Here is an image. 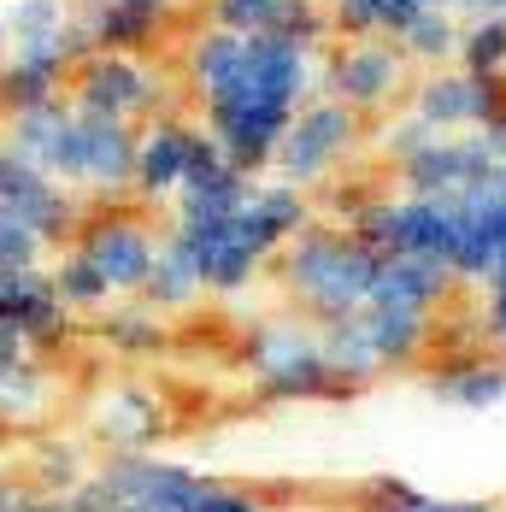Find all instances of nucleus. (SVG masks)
<instances>
[{
  "mask_svg": "<svg viewBox=\"0 0 506 512\" xmlns=\"http://www.w3.org/2000/svg\"><path fill=\"white\" fill-rule=\"evenodd\" d=\"M0 24H6L12 42H36V36L71 30V12H65V0H6Z\"/></svg>",
  "mask_w": 506,
  "mask_h": 512,
  "instance_id": "32",
  "label": "nucleus"
},
{
  "mask_svg": "<svg viewBox=\"0 0 506 512\" xmlns=\"http://www.w3.org/2000/svg\"><path fill=\"white\" fill-rule=\"evenodd\" d=\"M130 6H148V12H159V18H171V12H177V0H130Z\"/></svg>",
  "mask_w": 506,
  "mask_h": 512,
  "instance_id": "41",
  "label": "nucleus"
},
{
  "mask_svg": "<svg viewBox=\"0 0 506 512\" xmlns=\"http://www.w3.org/2000/svg\"><path fill=\"white\" fill-rule=\"evenodd\" d=\"M395 177H401V195H459V189L495 177V159L477 142V130L471 136H436L418 154H406L395 165Z\"/></svg>",
  "mask_w": 506,
  "mask_h": 512,
  "instance_id": "17",
  "label": "nucleus"
},
{
  "mask_svg": "<svg viewBox=\"0 0 506 512\" xmlns=\"http://www.w3.org/2000/svg\"><path fill=\"white\" fill-rule=\"evenodd\" d=\"M53 271V289H59V301L71 312H106L118 295H112V283H106L101 271H95V259H83L77 248H59V254L48 259Z\"/></svg>",
  "mask_w": 506,
  "mask_h": 512,
  "instance_id": "30",
  "label": "nucleus"
},
{
  "mask_svg": "<svg viewBox=\"0 0 506 512\" xmlns=\"http://www.w3.org/2000/svg\"><path fill=\"white\" fill-rule=\"evenodd\" d=\"M454 277L430 259H406V254H377V277H371V307H401V312H430L448 301Z\"/></svg>",
  "mask_w": 506,
  "mask_h": 512,
  "instance_id": "23",
  "label": "nucleus"
},
{
  "mask_svg": "<svg viewBox=\"0 0 506 512\" xmlns=\"http://www.w3.org/2000/svg\"><path fill=\"white\" fill-rule=\"evenodd\" d=\"M359 142H365V118L348 112L342 101H330V95H318V101H306L295 112V124L283 130V148H277V177L283 183H295V189H318V183H330L348 159L359 154Z\"/></svg>",
  "mask_w": 506,
  "mask_h": 512,
  "instance_id": "7",
  "label": "nucleus"
},
{
  "mask_svg": "<svg viewBox=\"0 0 506 512\" xmlns=\"http://www.w3.org/2000/svg\"><path fill=\"white\" fill-rule=\"evenodd\" d=\"M218 477H201L177 460L153 454H112L89 483L77 489L83 512H201Z\"/></svg>",
  "mask_w": 506,
  "mask_h": 512,
  "instance_id": "4",
  "label": "nucleus"
},
{
  "mask_svg": "<svg viewBox=\"0 0 506 512\" xmlns=\"http://www.w3.org/2000/svg\"><path fill=\"white\" fill-rule=\"evenodd\" d=\"M201 512H277V507L253 501V495H242V489H224V483H212V495H206Z\"/></svg>",
  "mask_w": 506,
  "mask_h": 512,
  "instance_id": "36",
  "label": "nucleus"
},
{
  "mask_svg": "<svg viewBox=\"0 0 506 512\" xmlns=\"http://www.w3.org/2000/svg\"><path fill=\"white\" fill-rule=\"evenodd\" d=\"M371 277H377V248L359 242L348 224H306L277 254V283L306 312V324L359 312L371 301Z\"/></svg>",
  "mask_w": 506,
  "mask_h": 512,
  "instance_id": "2",
  "label": "nucleus"
},
{
  "mask_svg": "<svg viewBox=\"0 0 506 512\" xmlns=\"http://www.w3.org/2000/svg\"><path fill=\"white\" fill-rule=\"evenodd\" d=\"M65 101L77 112H95V118L142 130L148 118L165 112V77L142 53H83L71 83H65Z\"/></svg>",
  "mask_w": 506,
  "mask_h": 512,
  "instance_id": "8",
  "label": "nucleus"
},
{
  "mask_svg": "<svg viewBox=\"0 0 506 512\" xmlns=\"http://www.w3.org/2000/svg\"><path fill=\"white\" fill-rule=\"evenodd\" d=\"M483 330L495 336V348L506 359V289H489V307H483Z\"/></svg>",
  "mask_w": 506,
  "mask_h": 512,
  "instance_id": "37",
  "label": "nucleus"
},
{
  "mask_svg": "<svg viewBox=\"0 0 506 512\" xmlns=\"http://www.w3.org/2000/svg\"><path fill=\"white\" fill-rule=\"evenodd\" d=\"M71 248L83 259H95V271L112 283L118 301H136L142 283H148V271H153V259H159V236L148 230L142 212H124V206L101 201L95 212H83Z\"/></svg>",
  "mask_w": 506,
  "mask_h": 512,
  "instance_id": "9",
  "label": "nucleus"
},
{
  "mask_svg": "<svg viewBox=\"0 0 506 512\" xmlns=\"http://www.w3.org/2000/svg\"><path fill=\"white\" fill-rule=\"evenodd\" d=\"M48 401V377H42V365L24 354L18 365H0V412L6 418H24V412H36Z\"/></svg>",
  "mask_w": 506,
  "mask_h": 512,
  "instance_id": "33",
  "label": "nucleus"
},
{
  "mask_svg": "<svg viewBox=\"0 0 506 512\" xmlns=\"http://www.w3.org/2000/svg\"><path fill=\"white\" fill-rule=\"evenodd\" d=\"M0 206L18 212L48 248H71L77 224H83V206H77V189L53 183L48 171H36L18 148L0 142Z\"/></svg>",
  "mask_w": 506,
  "mask_h": 512,
  "instance_id": "12",
  "label": "nucleus"
},
{
  "mask_svg": "<svg viewBox=\"0 0 506 512\" xmlns=\"http://www.w3.org/2000/svg\"><path fill=\"white\" fill-rule=\"evenodd\" d=\"M48 242L18 218V212H6L0 206V271H30V265H48Z\"/></svg>",
  "mask_w": 506,
  "mask_h": 512,
  "instance_id": "35",
  "label": "nucleus"
},
{
  "mask_svg": "<svg viewBox=\"0 0 506 512\" xmlns=\"http://www.w3.org/2000/svg\"><path fill=\"white\" fill-rule=\"evenodd\" d=\"M65 318H71V307L59 301L48 265L0 271V324H6L24 348H53V342L65 336Z\"/></svg>",
  "mask_w": 506,
  "mask_h": 512,
  "instance_id": "19",
  "label": "nucleus"
},
{
  "mask_svg": "<svg viewBox=\"0 0 506 512\" xmlns=\"http://www.w3.org/2000/svg\"><path fill=\"white\" fill-rule=\"evenodd\" d=\"M171 430V412L159 395L148 389H136V383H124V389H112L101 407H95V436H101L112 454H153V442Z\"/></svg>",
  "mask_w": 506,
  "mask_h": 512,
  "instance_id": "20",
  "label": "nucleus"
},
{
  "mask_svg": "<svg viewBox=\"0 0 506 512\" xmlns=\"http://www.w3.org/2000/svg\"><path fill=\"white\" fill-rule=\"evenodd\" d=\"M359 336H365V354L377 371H406L418 365L430 348V312H401V307H365L354 312Z\"/></svg>",
  "mask_w": 506,
  "mask_h": 512,
  "instance_id": "22",
  "label": "nucleus"
},
{
  "mask_svg": "<svg viewBox=\"0 0 506 512\" xmlns=\"http://www.w3.org/2000/svg\"><path fill=\"white\" fill-rule=\"evenodd\" d=\"M101 342L112 348V354H130V359H153V354H165V312H153L148 301H130V307H106L101 318Z\"/></svg>",
  "mask_w": 506,
  "mask_h": 512,
  "instance_id": "27",
  "label": "nucleus"
},
{
  "mask_svg": "<svg viewBox=\"0 0 506 512\" xmlns=\"http://www.w3.org/2000/svg\"><path fill=\"white\" fill-rule=\"evenodd\" d=\"M454 65L477 71V77H506V12L465 18V24H459V59Z\"/></svg>",
  "mask_w": 506,
  "mask_h": 512,
  "instance_id": "31",
  "label": "nucleus"
},
{
  "mask_svg": "<svg viewBox=\"0 0 506 512\" xmlns=\"http://www.w3.org/2000/svg\"><path fill=\"white\" fill-rule=\"evenodd\" d=\"M324 6H330L336 36H383V42H395L418 12H430L442 0H324Z\"/></svg>",
  "mask_w": 506,
  "mask_h": 512,
  "instance_id": "26",
  "label": "nucleus"
},
{
  "mask_svg": "<svg viewBox=\"0 0 506 512\" xmlns=\"http://www.w3.org/2000/svg\"><path fill=\"white\" fill-rule=\"evenodd\" d=\"M436 401L459 412H489L506 401V359L501 354H454L430 371Z\"/></svg>",
  "mask_w": 506,
  "mask_h": 512,
  "instance_id": "24",
  "label": "nucleus"
},
{
  "mask_svg": "<svg viewBox=\"0 0 506 512\" xmlns=\"http://www.w3.org/2000/svg\"><path fill=\"white\" fill-rule=\"evenodd\" d=\"M201 295L206 289H201V271H195L189 248L165 230V236H159V259H153V271H148V283H142L136 301H148L153 312H183V307H195Z\"/></svg>",
  "mask_w": 506,
  "mask_h": 512,
  "instance_id": "25",
  "label": "nucleus"
},
{
  "mask_svg": "<svg viewBox=\"0 0 506 512\" xmlns=\"http://www.w3.org/2000/svg\"><path fill=\"white\" fill-rule=\"evenodd\" d=\"M83 53L89 48H83V36H77V18H71V30H59V36L12 42L6 65H0V124L24 118V112H36V106L65 101V83H71V71H77Z\"/></svg>",
  "mask_w": 506,
  "mask_h": 512,
  "instance_id": "11",
  "label": "nucleus"
},
{
  "mask_svg": "<svg viewBox=\"0 0 506 512\" xmlns=\"http://www.w3.org/2000/svg\"><path fill=\"white\" fill-rule=\"evenodd\" d=\"M24 354H30V348H24V342H18V336H12V330L0 324V365H18Z\"/></svg>",
  "mask_w": 506,
  "mask_h": 512,
  "instance_id": "40",
  "label": "nucleus"
},
{
  "mask_svg": "<svg viewBox=\"0 0 506 512\" xmlns=\"http://www.w3.org/2000/svg\"><path fill=\"white\" fill-rule=\"evenodd\" d=\"M0 142L18 148L36 171H48L53 183L83 189V112L71 101H53V106H36V112L12 118L0 130Z\"/></svg>",
  "mask_w": 506,
  "mask_h": 512,
  "instance_id": "13",
  "label": "nucleus"
},
{
  "mask_svg": "<svg viewBox=\"0 0 506 512\" xmlns=\"http://www.w3.org/2000/svg\"><path fill=\"white\" fill-rule=\"evenodd\" d=\"M171 236L189 248L206 295H242V289H253V277L265 271V259L248 248V236L236 230V218H212V224H171Z\"/></svg>",
  "mask_w": 506,
  "mask_h": 512,
  "instance_id": "16",
  "label": "nucleus"
},
{
  "mask_svg": "<svg viewBox=\"0 0 506 512\" xmlns=\"http://www.w3.org/2000/svg\"><path fill=\"white\" fill-rule=\"evenodd\" d=\"M459 24H465L459 12H448V6H430V12H418L401 36H395V48L406 53V65H424V71L454 65V59H459Z\"/></svg>",
  "mask_w": 506,
  "mask_h": 512,
  "instance_id": "28",
  "label": "nucleus"
},
{
  "mask_svg": "<svg viewBox=\"0 0 506 512\" xmlns=\"http://www.w3.org/2000/svg\"><path fill=\"white\" fill-rule=\"evenodd\" d=\"M165 24L171 18H159L148 6H130V0H89L77 12V36L89 53H153Z\"/></svg>",
  "mask_w": 506,
  "mask_h": 512,
  "instance_id": "21",
  "label": "nucleus"
},
{
  "mask_svg": "<svg viewBox=\"0 0 506 512\" xmlns=\"http://www.w3.org/2000/svg\"><path fill=\"white\" fill-rule=\"evenodd\" d=\"M348 230L359 242H371L377 254L430 259L442 271L454 259V206L442 195H371L354 206Z\"/></svg>",
  "mask_w": 506,
  "mask_h": 512,
  "instance_id": "5",
  "label": "nucleus"
},
{
  "mask_svg": "<svg viewBox=\"0 0 506 512\" xmlns=\"http://www.w3.org/2000/svg\"><path fill=\"white\" fill-rule=\"evenodd\" d=\"M36 477H42V495H77L89 483L83 471V454L71 442H42L36 448Z\"/></svg>",
  "mask_w": 506,
  "mask_h": 512,
  "instance_id": "34",
  "label": "nucleus"
},
{
  "mask_svg": "<svg viewBox=\"0 0 506 512\" xmlns=\"http://www.w3.org/2000/svg\"><path fill=\"white\" fill-rule=\"evenodd\" d=\"M195 142H201V124L195 118H183V112L148 118L136 130V183H130V195L148 201V206L177 201V189H183V177L195 165Z\"/></svg>",
  "mask_w": 506,
  "mask_h": 512,
  "instance_id": "14",
  "label": "nucleus"
},
{
  "mask_svg": "<svg viewBox=\"0 0 506 512\" xmlns=\"http://www.w3.org/2000/svg\"><path fill=\"white\" fill-rule=\"evenodd\" d=\"M6 53H12V36H6V24H0V65H6Z\"/></svg>",
  "mask_w": 506,
  "mask_h": 512,
  "instance_id": "42",
  "label": "nucleus"
},
{
  "mask_svg": "<svg viewBox=\"0 0 506 512\" xmlns=\"http://www.w3.org/2000/svg\"><path fill=\"white\" fill-rule=\"evenodd\" d=\"M448 12H459V18H489V12H506V0H442Z\"/></svg>",
  "mask_w": 506,
  "mask_h": 512,
  "instance_id": "38",
  "label": "nucleus"
},
{
  "mask_svg": "<svg viewBox=\"0 0 506 512\" xmlns=\"http://www.w3.org/2000/svg\"><path fill=\"white\" fill-rule=\"evenodd\" d=\"M24 507H30V489H18V483L0 477V512H24Z\"/></svg>",
  "mask_w": 506,
  "mask_h": 512,
  "instance_id": "39",
  "label": "nucleus"
},
{
  "mask_svg": "<svg viewBox=\"0 0 506 512\" xmlns=\"http://www.w3.org/2000/svg\"><path fill=\"white\" fill-rule=\"evenodd\" d=\"M412 89V65L383 36H336L318 59V95L342 101L348 112H389Z\"/></svg>",
  "mask_w": 506,
  "mask_h": 512,
  "instance_id": "6",
  "label": "nucleus"
},
{
  "mask_svg": "<svg viewBox=\"0 0 506 512\" xmlns=\"http://www.w3.org/2000/svg\"><path fill=\"white\" fill-rule=\"evenodd\" d=\"M359 512H501L489 501H454V495H430L406 477H371L359 489Z\"/></svg>",
  "mask_w": 506,
  "mask_h": 512,
  "instance_id": "29",
  "label": "nucleus"
},
{
  "mask_svg": "<svg viewBox=\"0 0 506 512\" xmlns=\"http://www.w3.org/2000/svg\"><path fill=\"white\" fill-rule=\"evenodd\" d=\"M306 224H312V195L295 189V183H283V177H253L248 201L236 212V230L248 236V248L265 259V265L283 254Z\"/></svg>",
  "mask_w": 506,
  "mask_h": 512,
  "instance_id": "18",
  "label": "nucleus"
},
{
  "mask_svg": "<svg viewBox=\"0 0 506 512\" xmlns=\"http://www.w3.org/2000/svg\"><path fill=\"white\" fill-rule=\"evenodd\" d=\"M212 24L242 30V36H283V42H301L312 53L336 42L324 0H212Z\"/></svg>",
  "mask_w": 506,
  "mask_h": 512,
  "instance_id": "15",
  "label": "nucleus"
},
{
  "mask_svg": "<svg viewBox=\"0 0 506 512\" xmlns=\"http://www.w3.org/2000/svg\"><path fill=\"white\" fill-rule=\"evenodd\" d=\"M183 77L201 106V130L248 177L277 165L283 130L306 101H318V53L283 36H242L206 24L183 48Z\"/></svg>",
  "mask_w": 506,
  "mask_h": 512,
  "instance_id": "1",
  "label": "nucleus"
},
{
  "mask_svg": "<svg viewBox=\"0 0 506 512\" xmlns=\"http://www.w3.org/2000/svg\"><path fill=\"white\" fill-rule=\"evenodd\" d=\"M406 112L424 118L436 136H471V130L495 124L506 112V77H477L465 65H436V71L412 77Z\"/></svg>",
  "mask_w": 506,
  "mask_h": 512,
  "instance_id": "10",
  "label": "nucleus"
},
{
  "mask_svg": "<svg viewBox=\"0 0 506 512\" xmlns=\"http://www.w3.org/2000/svg\"><path fill=\"white\" fill-rule=\"evenodd\" d=\"M242 365L253 371L259 395L271 401H330L348 383L336 377V365L324 354L318 324L306 318H259L242 336Z\"/></svg>",
  "mask_w": 506,
  "mask_h": 512,
  "instance_id": "3",
  "label": "nucleus"
}]
</instances>
